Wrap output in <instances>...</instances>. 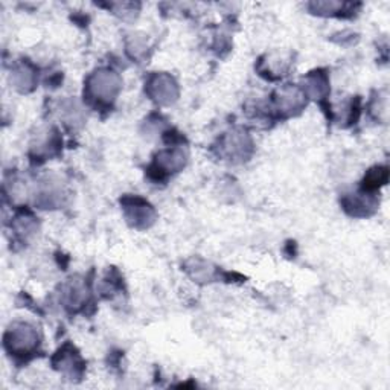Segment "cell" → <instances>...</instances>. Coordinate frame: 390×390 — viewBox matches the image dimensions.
Here are the masks:
<instances>
[{
    "label": "cell",
    "mask_w": 390,
    "mask_h": 390,
    "mask_svg": "<svg viewBox=\"0 0 390 390\" xmlns=\"http://www.w3.org/2000/svg\"><path fill=\"white\" fill-rule=\"evenodd\" d=\"M121 88V78L109 69H101L95 72L87 81V93L93 100L110 104Z\"/></svg>",
    "instance_id": "6da1fadb"
},
{
    "label": "cell",
    "mask_w": 390,
    "mask_h": 390,
    "mask_svg": "<svg viewBox=\"0 0 390 390\" xmlns=\"http://www.w3.org/2000/svg\"><path fill=\"white\" fill-rule=\"evenodd\" d=\"M122 206L123 212H126V218L133 227L147 229L154 223L156 212L145 200L139 197H126L122 200Z\"/></svg>",
    "instance_id": "7a4b0ae2"
},
{
    "label": "cell",
    "mask_w": 390,
    "mask_h": 390,
    "mask_svg": "<svg viewBox=\"0 0 390 390\" xmlns=\"http://www.w3.org/2000/svg\"><path fill=\"white\" fill-rule=\"evenodd\" d=\"M147 92L159 104H171L177 100L179 88L170 75L157 74L148 79Z\"/></svg>",
    "instance_id": "3957f363"
},
{
    "label": "cell",
    "mask_w": 390,
    "mask_h": 390,
    "mask_svg": "<svg viewBox=\"0 0 390 390\" xmlns=\"http://www.w3.org/2000/svg\"><path fill=\"white\" fill-rule=\"evenodd\" d=\"M11 342H6V344H11V349L15 352H29L37 348L39 335L34 328L26 323H17L10 331Z\"/></svg>",
    "instance_id": "277c9868"
},
{
    "label": "cell",
    "mask_w": 390,
    "mask_h": 390,
    "mask_svg": "<svg viewBox=\"0 0 390 390\" xmlns=\"http://www.w3.org/2000/svg\"><path fill=\"white\" fill-rule=\"evenodd\" d=\"M343 206L347 209L348 214L354 217H368L377 208V200L374 199V194L363 191L361 194L344 197Z\"/></svg>",
    "instance_id": "5b68a950"
},
{
    "label": "cell",
    "mask_w": 390,
    "mask_h": 390,
    "mask_svg": "<svg viewBox=\"0 0 390 390\" xmlns=\"http://www.w3.org/2000/svg\"><path fill=\"white\" fill-rule=\"evenodd\" d=\"M304 98H305L304 92H300L297 87H292L291 84H288L285 87H282L281 90H278L276 105H278V109L283 113L299 112L305 104Z\"/></svg>",
    "instance_id": "8992f818"
},
{
    "label": "cell",
    "mask_w": 390,
    "mask_h": 390,
    "mask_svg": "<svg viewBox=\"0 0 390 390\" xmlns=\"http://www.w3.org/2000/svg\"><path fill=\"white\" fill-rule=\"evenodd\" d=\"M184 163H186V153L183 149L173 148L159 153L154 166H156V171H161L162 174H165V173H175L182 170Z\"/></svg>",
    "instance_id": "52a82bcc"
},
{
    "label": "cell",
    "mask_w": 390,
    "mask_h": 390,
    "mask_svg": "<svg viewBox=\"0 0 390 390\" xmlns=\"http://www.w3.org/2000/svg\"><path fill=\"white\" fill-rule=\"evenodd\" d=\"M305 81V87H304V93L307 92L311 98H323L330 92V83H328V76L326 74H323L322 70H317V72H311L309 75H307V78H304Z\"/></svg>",
    "instance_id": "ba28073f"
},
{
    "label": "cell",
    "mask_w": 390,
    "mask_h": 390,
    "mask_svg": "<svg viewBox=\"0 0 390 390\" xmlns=\"http://www.w3.org/2000/svg\"><path fill=\"white\" fill-rule=\"evenodd\" d=\"M246 135V133H244ZM243 133H234L232 136H229L224 140L223 149L226 152V154L229 157H239L243 159L247 156V152H249L252 144L250 140L247 139V136H244Z\"/></svg>",
    "instance_id": "9c48e42d"
},
{
    "label": "cell",
    "mask_w": 390,
    "mask_h": 390,
    "mask_svg": "<svg viewBox=\"0 0 390 390\" xmlns=\"http://www.w3.org/2000/svg\"><path fill=\"white\" fill-rule=\"evenodd\" d=\"M389 180V171L386 166H375L368 173V175L363 180V191L374 194L381 186L386 184Z\"/></svg>",
    "instance_id": "30bf717a"
},
{
    "label": "cell",
    "mask_w": 390,
    "mask_h": 390,
    "mask_svg": "<svg viewBox=\"0 0 390 390\" xmlns=\"http://www.w3.org/2000/svg\"><path fill=\"white\" fill-rule=\"evenodd\" d=\"M57 358H60L58 363L55 361L58 368L65 372L69 370L70 374H76V370L83 365L81 360H79V357H78V354H74V349L70 347H69V352H66V349L60 351Z\"/></svg>",
    "instance_id": "8fae6325"
},
{
    "label": "cell",
    "mask_w": 390,
    "mask_h": 390,
    "mask_svg": "<svg viewBox=\"0 0 390 390\" xmlns=\"http://www.w3.org/2000/svg\"><path fill=\"white\" fill-rule=\"evenodd\" d=\"M186 270H188L191 276L199 282H210L212 279L210 265L201 260H191L188 265H186Z\"/></svg>",
    "instance_id": "7c38bea8"
},
{
    "label": "cell",
    "mask_w": 390,
    "mask_h": 390,
    "mask_svg": "<svg viewBox=\"0 0 390 390\" xmlns=\"http://www.w3.org/2000/svg\"><path fill=\"white\" fill-rule=\"evenodd\" d=\"M309 10L318 15H334L335 13L343 11V8L347 6L340 2H313L309 4Z\"/></svg>",
    "instance_id": "4fadbf2b"
}]
</instances>
